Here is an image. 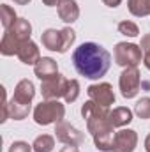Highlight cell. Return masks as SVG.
<instances>
[{
    "mask_svg": "<svg viewBox=\"0 0 150 152\" xmlns=\"http://www.w3.org/2000/svg\"><path fill=\"white\" fill-rule=\"evenodd\" d=\"M73 66L79 76L88 80H101L110 71L111 55L97 42H81L73 51Z\"/></svg>",
    "mask_w": 150,
    "mask_h": 152,
    "instance_id": "cell-1",
    "label": "cell"
},
{
    "mask_svg": "<svg viewBox=\"0 0 150 152\" xmlns=\"http://www.w3.org/2000/svg\"><path fill=\"white\" fill-rule=\"evenodd\" d=\"M110 108L101 106L97 103H94L92 99H88L83 106H81V115L87 120V129L88 133L94 136L97 133L108 131V129H115L110 122Z\"/></svg>",
    "mask_w": 150,
    "mask_h": 152,
    "instance_id": "cell-2",
    "label": "cell"
},
{
    "mask_svg": "<svg viewBox=\"0 0 150 152\" xmlns=\"http://www.w3.org/2000/svg\"><path fill=\"white\" fill-rule=\"evenodd\" d=\"M32 117H34V122L37 126L58 124L66 117V106L58 99H44L34 108Z\"/></svg>",
    "mask_w": 150,
    "mask_h": 152,
    "instance_id": "cell-3",
    "label": "cell"
},
{
    "mask_svg": "<svg viewBox=\"0 0 150 152\" xmlns=\"http://www.w3.org/2000/svg\"><path fill=\"white\" fill-rule=\"evenodd\" d=\"M143 58V51L140 48V44L134 42H117L113 48V60L117 66L120 67H138V64H141Z\"/></svg>",
    "mask_w": 150,
    "mask_h": 152,
    "instance_id": "cell-4",
    "label": "cell"
},
{
    "mask_svg": "<svg viewBox=\"0 0 150 152\" xmlns=\"http://www.w3.org/2000/svg\"><path fill=\"white\" fill-rule=\"evenodd\" d=\"M140 85H141V75L138 67H125L120 78H118V87H120V94L125 99H133L138 96L140 92Z\"/></svg>",
    "mask_w": 150,
    "mask_h": 152,
    "instance_id": "cell-5",
    "label": "cell"
},
{
    "mask_svg": "<svg viewBox=\"0 0 150 152\" xmlns=\"http://www.w3.org/2000/svg\"><path fill=\"white\" fill-rule=\"evenodd\" d=\"M55 138H57L60 143H64V145L78 147V145H81V143H83L85 134H83L79 129H76L73 124H69V122L62 120V122L55 124Z\"/></svg>",
    "mask_w": 150,
    "mask_h": 152,
    "instance_id": "cell-6",
    "label": "cell"
},
{
    "mask_svg": "<svg viewBox=\"0 0 150 152\" xmlns=\"http://www.w3.org/2000/svg\"><path fill=\"white\" fill-rule=\"evenodd\" d=\"M87 94H88V99H92L94 103H97L101 106L110 108L111 104H115V92H113V87L108 81L92 83L87 88Z\"/></svg>",
    "mask_w": 150,
    "mask_h": 152,
    "instance_id": "cell-7",
    "label": "cell"
},
{
    "mask_svg": "<svg viewBox=\"0 0 150 152\" xmlns=\"http://www.w3.org/2000/svg\"><path fill=\"white\" fill-rule=\"evenodd\" d=\"M66 87H67V78L58 73L41 81V94L44 99H60L66 94Z\"/></svg>",
    "mask_w": 150,
    "mask_h": 152,
    "instance_id": "cell-8",
    "label": "cell"
},
{
    "mask_svg": "<svg viewBox=\"0 0 150 152\" xmlns=\"http://www.w3.org/2000/svg\"><path fill=\"white\" fill-rule=\"evenodd\" d=\"M138 147V133L134 129H120L115 133L113 152H134Z\"/></svg>",
    "mask_w": 150,
    "mask_h": 152,
    "instance_id": "cell-9",
    "label": "cell"
},
{
    "mask_svg": "<svg viewBox=\"0 0 150 152\" xmlns=\"http://www.w3.org/2000/svg\"><path fill=\"white\" fill-rule=\"evenodd\" d=\"M36 97V85L30 80H20L14 87V94L11 97V101L18 103V104H32Z\"/></svg>",
    "mask_w": 150,
    "mask_h": 152,
    "instance_id": "cell-10",
    "label": "cell"
},
{
    "mask_svg": "<svg viewBox=\"0 0 150 152\" xmlns=\"http://www.w3.org/2000/svg\"><path fill=\"white\" fill-rule=\"evenodd\" d=\"M16 57H18L20 62H23L25 66H36L39 62V58H41L39 46L32 41V39L23 41V42L20 44V50H18V55H16Z\"/></svg>",
    "mask_w": 150,
    "mask_h": 152,
    "instance_id": "cell-11",
    "label": "cell"
},
{
    "mask_svg": "<svg viewBox=\"0 0 150 152\" xmlns=\"http://www.w3.org/2000/svg\"><path fill=\"white\" fill-rule=\"evenodd\" d=\"M57 12L64 23L71 25V23L78 21V18H79V5L76 0H62L57 7Z\"/></svg>",
    "mask_w": 150,
    "mask_h": 152,
    "instance_id": "cell-12",
    "label": "cell"
},
{
    "mask_svg": "<svg viewBox=\"0 0 150 152\" xmlns=\"http://www.w3.org/2000/svg\"><path fill=\"white\" fill-rule=\"evenodd\" d=\"M34 73H36V76H37L41 81L42 80H48L51 76L58 75V64L51 57H41L39 62L34 66Z\"/></svg>",
    "mask_w": 150,
    "mask_h": 152,
    "instance_id": "cell-13",
    "label": "cell"
},
{
    "mask_svg": "<svg viewBox=\"0 0 150 152\" xmlns=\"http://www.w3.org/2000/svg\"><path fill=\"white\" fill-rule=\"evenodd\" d=\"M41 42L50 51H57V53L62 51V34L57 28H46L41 34Z\"/></svg>",
    "mask_w": 150,
    "mask_h": 152,
    "instance_id": "cell-14",
    "label": "cell"
},
{
    "mask_svg": "<svg viewBox=\"0 0 150 152\" xmlns=\"http://www.w3.org/2000/svg\"><path fill=\"white\" fill-rule=\"evenodd\" d=\"M110 122L113 127H125L133 122V110L127 106H117L110 112Z\"/></svg>",
    "mask_w": 150,
    "mask_h": 152,
    "instance_id": "cell-15",
    "label": "cell"
},
{
    "mask_svg": "<svg viewBox=\"0 0 150 152\" xmlns=\"http://www.w3.org/2000/svg\"><path fill=\"white\" fill-rule=\"evenodd\" d=\"M23 41H20L18 37H14V34H11L9 30L4 32L2 41H0V53L4 57H12V55H18V50H20V44Z\"/></svg>",
    "mask_w": 150,
    "mask_h": 152,
    "instance_id": "cell-16",
    "label": "cell"
},
{
    "mask_svg": "<svg viewBox=\"0 0 150 152\" xmlns=\"http://www.w3.org/2000/svg\"><path fill=\"white\" fill-rule=\"evenodd\" d=\"M115 129H108V131H103V133H97L94 134V145L95 149L101 152H113V142H115Z\"/></svg>",
    "mask_w": 150,
    "mask_h": 152,
    "instance_id": "cell-17",
    "label": "cell"
},
{
    "mask_svg": "<svg viewBox=\"0 0 150 152\" xmlns=\"http://www.w3.org/2000/svg\"><path fill=\"white\" fill-rule=\"evenodd\" d=\"M9 32L14 34V37H18L20 41H28V39L32 37V25H30L28 20L18 18V21L12 25V28Z\"/></svg>",
    "mask_w": 150,
    "mask_h": 152,
    "instance_id": "cell-18",
    "label": "cell"
},
{
    "mask_svg": "<svg viewBox=\"0 0 150 152\" xmlns=\"http://www.w3.org/2000/svg\"><path fill=\"white\" fill-rule=\"evenodd\" d=\"M127 9L136 18L150 16V0H127Z\"/></svg>",
    "mask_w": 150,
    "mask_h": 152,
    "instance_id": "cell-19",
    "label": "cell"
},
{
    "mask_svg": "<svg viewBox=\"0 0 150 152\" xmlns=\"http://www.w3.org/2000/svg\"><path fill=\"white\" fill-rule=\"evenodd\" d=\"M0 20H2V27H4L5 30H11V28H12V25L18 21L16 11H14L11 5L2 4V5H0Z\"/></svg>",
    "mask_w": 150,
    "mask_h": 152,
    "instance_id": "cell-20",
    "label": "cell"
},
{
    "mask_svg": "<svg viewBox=\"0 0 150 152\" xmlns=\"http://www.w3.org/2000/svg\"><path fill=\"white\" fill-rule=\"evenodd\" d=\"M34 152H51L55 149V136L51 134H39L32 143Z\"/></svg>",
    "mask_w": 150,
    "mask_h": 152,
    "instance_id": "cell-21",
    "label": "cell"
},
{
    "mask_svg": "<svg viewBox=\"0 0 150 152\" xmlns=\"http://www.w3.org/2000/svg\"><path fill=\"white\" fill-rule=\"evenodd\" d=\"M32 110V104H18L14 101H9V117L12 120H23L27 118Z\"/></svg>",
    "mask_w": 150,
    "mask_h": 152,
    "instance_id": "cell-22",
    "label": "cell"
},
{
    "mask_svg": "<svg viewBox=\"0 0 150 152\" xmlns=\"http://www.w3.org/2000/svg\"><path fill=\"white\" fill-rule=\"evenodd\" d=\"M79 81L78 80H67V87H66V94H64V101L66 103H74L76 99L79 97Z\"/></svg>",
    "mask_w": 150,
    "mask_h": 152,
    "instance_id": "cell-23",
    "label": "cell"
},
{
    "mask_svg": "<svg viewBox=\"0 0 150 152\" xmlns=\"http://www.w3.org/2000/svg\"><path fill=\"white\" fill-rule=\"evenodd\" d=\"M118 32L125 37H138L140 36V28L134 21H129V20H124L118 23Z\"/></svg>",
    "mask_w": 150,
    "mask_h": 152,
    "instance_id": "cell-24",
    "label": "cell"
},
{
    "mask_svg": "<svg viewBox=\"0 0 150 152\" xmlns=\"http://www.w3.org/2000/svg\"><path fill=\"white\" fill-rule=\"evenodd\" d=\"M60 34H62V51H60V53H67L76 41V32L71 27H64V28L60 30Z\"/></svg>",
    "mask_w": 150,
    "mask_h": 152,
    "instance_id": "cell-25",
    "label": "cell"
},
{
    "mask_svg": "<svg viewBox=\"0 0 150 152\" xmlns=\"http://www.w3.org/2000/svg\"><path fill=\"white\" fill-rule=\"evenodd\" d=\"M134 113L138 115L141 120L150 118V97H141V99L134 104Z\"/></svg>",
    "mask_w": 150,
    "mask_h": 152,
    "instance_id": "cell-26",
    "label": "cell"
},
{
    "mask_svg": "<svg viewBox=\"0 0 150 152\" xmlns=\"http://www.w3.org/2000/svg\"><path fill=\"white\" fill-rule=\"evenodd\" d=\"M9 152H34V147L28 145V143L23 142V140H18V142H12V143H11Z\"/></svg>",
    "mask_w": 150,
    "mask_h": 152,
    "instance_id": "cell-27",
    "label": "cell"
},
{
    "mask_svg": "<svg viewBox=\"0 0 150 152\" xmlns=\"http://www.w3.org/2000/svg\"><path fill=\"white\" fill-rule=\"evenodd\" d=\"M140 48L143 53H150V34H145L140 41Z\"/></svg>",
    "mask_w": 150,
    "mask_h": 152,
    "instance_id": "cell-28",
    "label": "cell"
},
{
    "mask_svg": "<svg viewBox=\"0 0 150 152\" xmlns=\"http://www.w3.org/2000/svg\"><path fill=\"white\" fill-rule=\"evenodd\" d=\"M103 4L108 5V7H111V9H115V7H118L122 4V0H103Z\"/></svg>",
    "mask_w": 150,
    "mask_h": 152,
    "instance_id": "cell-29",
    "label": "cell"
},
{
    "mask_svg": "<svg viewBox=\"0 0 150 152\" xmlns=\"http://www.w3.org/2000/svg\"><path fill=\"white\" fill-rule=\"evenodd\" d=\"M60 2H62V0H42V4L48 5V7H58Z\"/></svg>",
    "mask_w": 150,
    "mask_h": 152,
    "instance_id": "cell-30",
    "label": "cell"
},
{
    "mask_svg": "<svg viewBox=\"0 0 150 152\" xmlns=\"http://www.w3.org/2000/svg\"><path fill=\"white\" fill-rule=\"evenodd\" d=\"M143 66L150 71V53H145V57H143Z\"/></svg>",
    "mask_w": 150,
    "mask_h": 152,
    "instance_id": "cell-31",
    "label": "cell"
},
{
    "mask_svg": "<svg viewBox=\"0 0 150 152\" xmlns=\"http://www.w3.org/2000/svg\"><path fill=\"white\" fill-rule=\"evenodd\" d=\"M60 152H79V151H78V147H71V145H66V147H64V149H62Z\"/></svg>",
    "mask_w": 150,
    "mask_h": 152,
    "instance_id": "cell-32",
    "label": "cell"
},
{
    "mask_svg": "<svg viewBox=\"0 0 150 152\" xmlns=\"http://www.w3.org/2000/svg\"><path fill=\"white\" fill-rule=\"evenodd\" d=\"M145 152H150V133L147 134V138H145Z\"/></svg>",
    "mask_w": 150,
    "mask_h": 152,
    "instance_id": "cell-33",
    "label": "cell"
},
{
    "mask_svg": "<svg viewBox=\"0 0 150 152\" xmlns=\"http://www.w3.org/2000/svg\"><path fill=\"white\" fill-rule=\"evenodd\" d=\"M14 4H18V5H27V4H30L32 0H12Z\"/></svg>",
    "mask_w": 150,
    "mask_h": 152,
    "instance_id": "cell-34",
    "label": "cell"
}]
</instances>
